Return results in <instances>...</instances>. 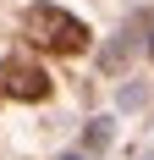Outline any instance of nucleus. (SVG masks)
<instances>
[{"instance_id": "f257e3e1", "label": "nucleus", "mask_w": 154, "mask_h": 160, "mask_svg": "<svg viewBox=\"0 0 154 160\" xmlns=\"http://www.w3.org/2000/svg\"><path fill=\"white\" fill-rule=\"evenodd\" d=\"M22 33L39 50H55V55H83L88 50V28L72 11H61V6H28L22 11Z\"/></svg>"}, {"instance_id": "f03ea898", "label": "nucleus", "mask_w": 154, "mask_h": 160, "mask_svg": "<svg viewBox=\"0 0 154 160\" xmlns=\"http://www.w3.org/2000/svg\"><path fill=\"white\" fill-rule=\"evenodd\" d=\"M50 94V72L28 55H6L0 61V99H44Z\"/></svg>"}, {"instance_id": "7ed1b4c3", "label": "nucleus", "mask_w": 154, "mask_h": 160, "mask_svg": "<svg viewBox=\"0 0 154 160\" xmlns=\"http://www.w3.org/2000/svg\"><path fill=\"white\" fill-rule=\"evenodd\" d=\"M110 144V122H94L88 127V149H105Z\"/></svg>"}, {"instance_id": "20e7f679", "label": "nucleus", "mask_w": 154, "mask_h": 160, "mask_svg": "<svg viewBox=\"0 0 154 160\" xmlns=\"http://www.w3.org/2000/svg\"><path fill=\"white\" fill-rule=\"evenodd\" d=\"M66 160H83V155H66Z\"/></svg>"}]
</instances>
